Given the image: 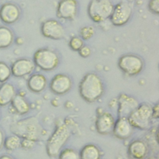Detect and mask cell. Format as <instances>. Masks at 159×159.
I'll return each instance as SVG.
<instances>
[{
  "label": "cell",
  "instance_id": "obj_8",
  "mask_svg": "<svg viewBox=\"0 0 159 159\" xmlns=\"http://www.w3.org/2000/svg\"><path fill=\"white\" fill-rule=\"evenodd\" d=\"M132 14V8L131 6L126 2H120L114 6L113 11L109 19L112 25L122 26L129 22Z\"/></svg>",
  "mask_w": 159,
  "mask_h": 159
},
{
  "label": "cell",
  "instance_id": "obj_26",
  "mask_svg": "<svg viewBox=\"0 0 159 159\" xmlns=\"http://www.w3.org/2000/svg\"><path fill=\"white\" fill-rule=\"evenodd\" d=\"M95 34V29L91 25H86L81 27L80 30V37L83 40L91 39Z\"/></svg>",
  "mask_w": 159,
  "mask_h": 159
},
{
  "label": "cell",
  "instance_id": "obj_4",
  "mask_svg": "<svg viewBox=\"0 0 159 159\" xmlns=\"http://www.w3.org/2000/svg\"><path fill=\"white\" fill-rule=\"evenodd\" d=\"M114 6L111 0H91L88 6V16L94 22H103L110 18Z\"/></svg>",
  "mask_w": 159,
  "mask_h": 159
},
{
  "label": "cell",
  "instance_id": "obj_22",
  "mask_svg": "<svg viewBox=\"0 0 159 159\" xmlns=\"http://www.w3.org/2000/svg\"><path fill=\"white\" fill-rule=\"evenodd\" d=\"M14 40L13 32L8 27L0 26V48H6L11 46Z\"/></svg>",
  "mask_w": 159,
  "mask_h": 159
},
{
  "label": "cell",
  "instance_id": "obj_1",
  "mask_svg": "<svg viewBox=\"0 0 159 159\" xmlns=\"http://www.w3.org/2000/svg\"><path fill=\"white\" fill-rule=\"evenodd\" d=\"M81 97L88 102L98 100L104 91V84L101 77L94 72L86 73L81 80L78 86Z\"/></svg>",
  "mask_w": 159,
  "mask_h": 159
},
{
  "label": "cell",
  "instance_id": "obj_25",
  "mask_svg": "<svg viewBox=\"0 0 159 159\" xmlns=\"http://www.w3.org/2000/svg\"><path fill=\"white\" fill-rule=\"evenodd\" d=\"M58 159H80L79 153L73 148H65L58 154Z\"/></svg>",
  "mask_w": 159,
  "mask_h": 159
},
{
  "label": "cell",
  "instance_id": "obj_21",
  "mask_svg": "<svg viewBox=\"0 0 159 159\" xmlns=\"http://www.w3.org/2000/svg\"><path fill=\"white\" fill-rule=\"evenodd\" d=\"M79 154L80 159H101V157L99 148L94 144L84 145Z\"/></svg>",
  "mask_w": 159,
  "mask_h": 159
},
{
  "label": "cell",
  "instance_id": "obj_13",
  "mask_svg": "<svg viewBox=\"0 0 159 159\" xmlns=\"http://www.w3.org/2000/svg\"><path fill=\"white\" fill-rule=\"evenodd\" d=\"M20 16L19 7L13 2H6L0 7V20L10 25L17 22Z\"/></svg>",
  "mask_w": 159,
  "mask_h": 159
},
{
  "label": "cell",
  "instance_id": "obj_5",
  "mask_svg": "<svg viewBox=\"0 0 159 159\" xmlns=\"http://www.w3.org/2000/svg\"><path fill=\"white\" fill-rule=\"evenodd\" d=\"M33 61L42 70L52 71L58 65L60 58L55 51L48 48H42L34 53Z\"/></svg>",
  "mask_w": 159,
  "mask_h": 159
},
{
  "label": "cell",
  "instance_id": "obj_15",
  "mask_svg": "<svg viewBox=\"0 0 159 159\" xmlns=\"http://www.w3.org/2000/svg\"><path fill=\"white\" fill-rule=\"evenodd\" d=\"M115 120L112 115L108 112L100 114L96 120V129L101 135H107L112 133Z\"/></svg>",
  "mask_w": 159,
  "mask_h": 159
},
{
  "label": "cell",
  "instance_id": "obj_32",
  "mask_svg": "<svg viewBox=\"0 0 159 159\" xmlns=\"http://www.w3.org/2000/svg\"><path fill=\"white\" fill-rule=\"evenodd\" d=\"M4 134L3 130L0 128V150L3 147L4 141Z\"/></svg>",
  "mask_w": 159,
  "mask_h": 159
},
{
  "label": "cell",
  "instance_id": "obj_30",
  "mask_svg": "<svg viewBox=\"0 0 159 159\" xmlns=\"http://www.w3.org/2000/svg\"><path fill=\"white\" fill-rule=\"evenodd\" d=\"M35 142L33 140H28V139H22V141H21V147L24 148L25 149H30L34 145Z\"/></svg>",
  "mask_w": 159,
  "mask_h": 159
},
{
  "label": "cell",
  "instance_id": "obj_16",
  "mask_svg": "<svg viewBox=\"0 0 159 159\" xmlns=\"http://www.w3.org/2000/svg\"><path fill=\"white\" fill-rule=\"evenodd\" d=\"M133 128L127 118L117 117L115 120L112 133L117 138L125 140L132 135Z\"/></svg>",
  "mask_w": 159,
  "mask_h": 159
},
{
  "label": "cell",
  "instance_id": "obj_18",
  "mask_svg": "<svg viewBox=\"0 0 159 159\" xmlns=\"http://www.w3.org/2000/svg\"><path fill=\"white\" fill-rule=\"evenodd\" d=\"M16 94L14 86L7 82L2 83L0 86V106L4 107L11 104Z\"/></svg>",
  "mask_w": 159,
  "mask_h": 159
},
{
  "label": "cell",
  "instance_id": "obj_12",
  "mask_svg": "<svg viewBox=\"0 0 159 159\" xmlns=\"http://www.w3.org/2000/svg\"><path fill=\"white\" fill-rule=\"evenodd\" d=\"M78 2L76 0H60L57 7V16L59 19L71 20L77 15Z\"/></svg>",
  "mask_w": 159,
  "mask_h": 159
},
{
  "label": "cell",
  "instance_id": "obj_2",
  "mask_svg": "<svg viewBox=\"0 0 159 159\" xmlns=\"http://www.w3.org/2000/svg\"><path fill=\"white\" fill-rule=\"evenodd\" d=\"M40 125L34 117L27 118L13 124L11 130L22 139H28L35 142L40 134Z\"/></svg>",
  "mask_w": 159,
  "mask_h": 159
},
{
  "label": "cell",
  "instance_id": "obj_33",
  "mask_svg": "<svg viewBox=\"0 0 159 159\" xmlns=\"http://www.w3.org/2000/svg\"><path fill=\"white\" fill-rule=\"evenodd\" d=\"M0 159H14L12 157L11 155H7V154H4L1 156H0Z\"/></svg>",
  "mask_w": 159,
  "mask_h": 159
},
{
  "label": "cell",
  "instance_id": "obj_19",
  "mask_svg": "<svg viewBox=\"0 0 159 159\" xmlns=\"http://www.w3.org/2000/svg\"><path fill=\"white\" fill-rule=\"evenodd\" d=\"M47 84V80L45 76L40 73L32 75L27 80V87L30 91L34 93L42 91Z\"/></svg>",
  "mask_w": 159,
  "mask_h": 159
},
{
  "label": "cell",
  "instance_id": "obj_24",
  "mask_svg": "<svg viewBox=\"0 0 159 159\" xmlns=\"http://www.w3.org/2000/svg\"><path fill=\"white\" fill-rule=\"evenodd\" d=\"M11 75V67L5 62L0 61V83L6 82Z\"/></svg>",
  "mask_w": 159,
  "mask_h": 159
},
{
  "label": "cell",
  "instance_id": "obj_23",
  "mask_svg": "<svg viewBox=\"0 0 159 159\" xmlns=\"http://www.w3.org/2000/svg\"><path fill=\"white\" fill-rule=\"evenodd\" d=\"M21 141L22 139L20 137L12 134L4 139L3 147L7 150L13 151L21 147Z\"/></svg>",
  "mask_w": 159,
  "mask_h": 159
},
{
  "label": "cell",
  "instance_id": "obj_14",
  "mask_svg": "<svg viewBox=\"0 0 159 159\" xmlns=\"http://www.w3.org/2000/svg\"><path fill=\"white\" fill-rule=\"evenodd\" d=\"M35 68L33 60L29 58H19L16 60L11 65L12 75L20 78L31 74Z\"/></svg>",
  "mask_w": 159,
  "mask_h": 159
},
{
  "label": "cell",
  "instance_id": "obj_17",
  "mask_svg": "<svg viewBox=\"0 0 159 159\" xmlns=\"http://www.w3.org/2000/svg\"><path fill=\"white\" fill-rule=\"evenodd\" d=\"M128 152L135 159H143L147 155L148 148L146 143L142 140H135L129 144Z\"/></svg>",
  "mask_w": 159,
  "mask_h": 159
},
{
  "label": "cell",
  "instance_id": "obj_31",
  "mask_svg": "<svg viewBox=\"0 0 159 159\" xmlns=\"http://www.w3.org/2000/svg\"><path fill=\"white\" fill-rule=\"evenodd\" d=\"M158 104H155L153 107H152V118L158 119L159 116V111H158Z\"/></svg>",
  "mask_w": 159,
  "mask_h": 159
},
{
  "label": "cell",
  "instance_id": "obj_11",
  "mask_svg": "<svg viewBox=\"0 0 159 159\" xmlns=\"http://www.w3.org/2000/svg\"><path fill=\"white\" fill-rule=\"evenodd\" d=\"M72 84V80L68 75L58 73L52 78L50 83V88L54 94L62 95L71 89Z\"/></svg>",
  "mask_w": 159,
  "mask_h": 159
},
{
  "label": "cell",
  "instance_id": "obj_3",
  "mask_svg": "<svg viewBox=\"0 0 159 159\" xmlns=\"http://www.w3.org/2000/svg\"><path fill=\"white\" fill-rule=\"evenodd\" d=\"M71 136V130L65 124L59 125L47 141L46 150L51 157H57Z\"/></svg>",
  "mask_w": 159,
  "mask_h": 159
},
{
  "label": "cell",
  "instance_id": "obj_28",
  "mask_svg": "<svg viewBox=\"0 0 159 159\" xmlns=\"http://www.w3.org/2000/svg\"><path fill=\"white\" fill-rule=\"evenodd\" d=\"M148 8L151 12L158 15L159 13V0H149Z\"/></svg>",
  "mask_w": 159,
  "mask_h": 159
},
{
  "label": "cell",
  "instance_id": "obj_29",
  "mask_svg": "<svg viewBox=\"0 0 159 159\" xmlns=\"http://www.w3.org/2000/svg\"><path fill=\"white\" fill-rule=\"evenodd\" d=\"M80 55L83 58H87L90 56L91 54V48L88 46L84 45L78 51Z\"/></svg>",
  "mask_w": 159,
  "mask_h": 159
},
{
  "label": "cell",
  "instance_id": "obj_27",
  "mask_svg": "<svg viewBox=\"0 0 159 159\" xmlns=\"http://www.w3.org/2000/svg\"><path fill=\"white\" fill-rule=\"evenodd\" d=\"M68 45L72 50L78 52L80 49L84 45V40L80 37L74 36L70 40Z\"/></svg>",
  "mask_w": 159,
  "mask_h": 159
},
{
  "label": "cell",
  "instance_id": "obj_7",
  "mask_svg": "<svg viewBox=\"0 0 159 159\" xmlns=\"http://www.w3.org/2000/svg\"><path fill=\"white\" fill-rule=\"evenodd\" d=\"M119 68L128 76H135L143 70L144 62L142 58L133 53H127L122 55L118 60Z\"/></svg>",
  "mask_w": 159,
  "mask_h": 159
},
{
  "label": "cell",
  "instance_id": "obj_9",
  "mask_svg": "<svg viewBox=\"0 0 159 159\" xmlns=\"http://www.w3.org/2000/svg\"><path fill=\"white\" fill-rule=\"evenodd\" d=\"M40 30L43 37L52 40H61L65 34V29L61 24L53 19L45 20L41 25Z\"/></svg>",
  "mask_w": 159,
  "mask_h": 159
},
{
  "label": "cell",
  "instance_id": "obj_6",
  "mask_svg": "<svg viewBox=\"0 0 159 159\" xmlns=\"http://www.w3.org/2000/svg\"><path fill=\"white\" fill-rule=\"evenodd\" d=\"M127 119L134 128L146 129L152 119V107L147 103L139 104Z\"/></svg>",
  "mask_w": 159,
  "mask_h": 159
},
{
  "label": "cell",
  "instance_id": "obj_20",
  "mask_svg": "<svg viewBox=\"0 0 159 159\" xmlns=\"http://www.w3.org/2000/svg\"><path fill=\"white\" fill-rule=\"evenodd\" d=\"M11 104L14 110L20 115L25 114L30 111V105L29 102L20 94H16Z\"/></svg>",
  "mask_w": 159,
  "mask_h": 159
},
{
  "label": "cell",
  "instance_id": "obj_10",
  "mask_svg": "<svg viewBox=\"0 0 159 159\" xmlns=\"http://www.w3.org/2000/svg\"><path fill=\"white\" fill-rule=\"evenodd\" d=\"M117 101V117L128 118L139 104L135 98L125 93L120 94L118 97Z\"/></svg>",
  "mask_w": 159,
  "mask_h": 159
}]
</instances>
